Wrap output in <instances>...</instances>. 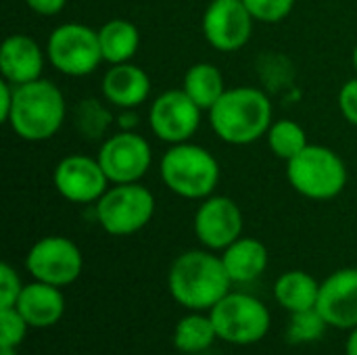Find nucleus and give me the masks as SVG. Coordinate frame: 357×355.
Listing matches in <instances>:
<instances>
[{"mask_svg":"<svg viewBox=\"0 0 357 355\" xmlns=\"http://www.w3.org/2000/svg\"><path fill=\"white\" fill-rule=\"evenodd\" d=\"M339 109L343 117L347 119V123L357 128V77L343 84L339 92Z\"/></svg>","mask_w":357,"mask_h":355,"instance_id":"nucleus-30","label":"nucleus"},{"mask_svg":"<svg viewBox=\"0 0 357 355\" xmlns=\"http://www.w3.org/2000/svg\"><path fill=\"white\" fill-rule=\"evenodd\" d=\"M56 192L71 203H96L109 188V178L98 159L86 155L63 157L52 174Z\"/></svg>","mask_w":357,"mask_h":355,"instance_id":"nucleus-14","label":"nucleus"},{"mask_svg":"<svg viewBox=\"0 0 357 355\" xmlns=\"http://www.w3.org/2000/svg\"><path fill=\"white\" fill-rule=\"evenodd\" d=\"M159 174L174 195L203 201L213 195L220 182V163L207 149L192 142H180L172 144L161 157Z\"/></svg>","mask_w":357,"mask_h":355,"instance_id":"nucleus-4","label":"nucleus"},{"mask_svg":"<svg viewBox=\"0 0 357 355\" xmlns=\"http://www.w3.org/2000/svg\"><path fill=\"white\" fill-rule=\"evenodd\" d=\"M201 107L182 90H167L159 94L149 111V123L153 134L167 142H188L201 126Z\"/></svg>","mask_w":357,"mask_h":355,"instance_id":"nucleus-11","label":"nucleus"},{"mask_svg":"<svg viewBox=\"0 0 357 355\" xmlns=\"http://www.w3.org/2000/svg\"><path fill=\"white\" fill-rule=\"evenodd\" d=\"M182 90L201 107V111H209L226 92L224 75L213 63H195L184 73Z\"/></svg>","mask_w":357,"mask_h":355,"instance_id":"nucleus-22","label":"nucleus"},{"mask_svg":"<svg viewBox=\"0 0 357 355\" xmlns=\"http://www.w3.org/2000/svg\"><path fill=\"white\" fill-rule=\"evenodd\" d=\"M289 184L305 199L331 201L347 186V165L339 153L322 144H307L287 161Z\"/></svg>","mask_w":357,"mask_h":355,"instance_id":"nucleus-5","label":"nucleus"},{"mask_svg":"<svg viewBox=\"0 0 357 355\" xmlns=\"http://www.w3.org/2000/svg\"><path fill=\"white\" fill-rule=\"evenodd\" d=\"M268 259H270L268 247L251 236H241L222 251L224 268L234 285L257 280L266 272Z\"/></svg>","mask_w":357,"mask_h":355,"instance_id":"nucleus-19","label":"nucleus"},{"mask_svg":"<svg viewBox=\"0 0 357 355\" xmlns=\"http://www.w3.org/2000/svg\"><path fill=\"white\" fill-rule=\"evenodd\" d=\"M21 291H23V285H21L17 270L4 262L0 266V308H15Z\"/></svg>","mask_w":357,"mask_h":355,"instance_id":"nucleus-29","label":"nucleus"},{"mask_svg":"<svg viewBox=\"0 0 357 355\" xmlns=\"http://www.w3.org/2000/svg\"><path fill=\"white\" fill-rule=\"evenodd\" d=\"M251 17L259 23H280L284 21L293 6L295 0H243Z\"/></svg>","mask_w":357,"mask_h":355,"instance_id":"nucleus-27","label":"nucleus"},{"mask_svg":"<svg viewBox=\"0 0 357 355\" xmlns=\"http://www.w3.org/2000/svg\"><path fill=\"white\" fill-rule=\"evenodd\" d=\"M318 293H320V282L303 270L284 272L274 282V297L278 305L291 314L316 308Z\"/></svg>","mask_w":357,"mask_h":355,"instance_id":"nucleus-20","label":"nucleus"},{"mask_svg":"<svg viewBox=\"0 0 357 355\" xmlns=\"http://www.w3.org/2000/svg\"><path fill=\"white\" fill-rule=\"evenodd\" d=\"M345 355H357V326L351 328L347 343H345Z\"/></svg>","mask_w":357,"mask_h":355,"instance_id":"nucleus-33","label":"nucleus"},{"mask_svg":"<svg viewBox=\"0 0 357 355\" xmlns=\"http://www.w3.org/2000/svg\"><path fill=\"white\" fill-rule=\"evenodd\" d=\"M266 136H268V144H270L272 153L282 161H291L310 144L305 130L293 119L272 121Z\"/></svg>","mask_w":357,"mask_h":355,"instance_id":"nucleus-24","label":"nucleus"},{"mask_svg":"<svg viewBox=\"0 0 357 355\" xmlns=\"http://www.w3.org/2000/svg\"><path fill=\"white\" fill-rule=\"evenodd\" d=\"M102 94L117 109L130 111L149 98L151 77L134 63L111 65V69L102 75Z\"/></svg>","mask_w":357,"mask_h":355,"instance_id":"nucleus-17","label":"nucleus"},{"mask_svg":"<svg viewBox=\"0 0 357 355\" xmlns=\"http://www.w3.org/2000/svg\"><path fill=\"white\" fill-rule=\"evenodd\" d=\"M102 59L111 65L130 63L140 46V31L128 19H109L98 29Z\"/></svg>","mask_w":357,"mask_h":355,"instance_id":"nucleus-21","label":"nucleus"},{"mask_svg":"<svg viewBox=\"0 0 357 355\" xmlns=\"http://www.w3.org/2000/svg\"><path fill=\"white\" fill-rule=\"evenodd\" d=\"M326 328H328V322L322 318V314L316 308L303 310V312H293L291 322H289V331H287V339L293 345L314 343V341L324 337Z\"/></svg>","mask_w":357,"mask_h":355,"instance_id":"nucleus-25","label":"nucleus"},{"mask_svg":"<svg viewBox=\"0 0 357 355\" xmlns=\"http://www.w3.org/2000/svg\"><path fill=\"white\" fill-rule=\"evenodd\" d=\"M44 69V52L40 44L25 36L13 33L0 46V73L2 80L13 86H21L42 77Z\"/></svg>","mask_w":357,"mask_h":355,"instance_id":"nucleus-16","label":"nucleus"},{"mask_svg":"<svg viewBox=\"0 0 357 355\" xmlns=\"http://www.w3.org/2000/svg\"><path fill=\"white\" fill-rule=\"evenodd\" d=\"M13 94H15V86L6 80L0 82V121L6 123L8 115H10V107H13Z\"/></svg>","mask_w":357,"mask_h":355,"instance_id":"nucleus-32","label":"nucleus"},{"mask_svg":"<svg viewBox=\"0 0 357 355\" xmlns=\"http://www.w3.org/2000/svg\"><path fill=\"white\" fill-rule=\"evenodd\" d=\"M155 216L153 192L138 184H115L96 201V220L111 236H130L140 232Z\"/></svg>","mask_w":357,"mask_h":355,"instance_id":"nucleus-6","label":"nucleus"},{"mask_svg":"<svg viewBox=\"0 0 357 355\" xmlns=\"http://www.w3.org/2000/svg\"><path fill=\"white\" fill-rule=\"evenodd\" d=\"M15 308L25 318L29 328H50L65 314V297L61 287L33 280L23 287Z\"/></svg>","mask_w":357,"mask_h":355,"instance_id":"nucleus-18","label":"nucleus"},{"mask_svg":"<svg viewBox=\"0 0 357 355\" xmlns=\"http://www.w3.org/2000/svg\"><path fill=\"white\" fill-rule=\"evenodd\" d=\"M29 324L17 308H0V347H19L27 335Z\"/></svg>","mask_w":357,"mask_h":355,"instance_id":"nucleus-26","label":"nucleus"},{"mask_svg":"<svg viewBox=\"0 0 357 355\" xmlns=\"http://www.w3.org/2000/svg\"><path fill=\"white\" fill-rule=\"evenodd\" d=\"M25 268L33 280L63 289L82 276L84 255L79 247L67 236H44L36 241L27 251Z\"/></svg>","mask_w":357,"mask_h":355,"instance_id":"nucleus-9","label":"nucleus"},{"mask_svg":"<svg viewBox=\"0 0 357 355\" xmlns=\"http://www.w3.org/2000/svg\"><path fill=\"white\" fill-rule=\"evenodd\" d=\"M354 67H356V71H357V44H356V48H354Z\"/></svg>","mask_w":357,"mask_h":355,"instance_id":"nucleus-35","label":"nucleus"},{"mask_svg":"<svg viewBox=\"0 0 357 355\" xmlns=\"http://www.w3.org/2000/svg\"><path fill=\"white\" fill-rule=\"evenodd\" d=\"M207 113L220 140L236 146L259 140L272 126V103L268 94L251 86L226 88Z\"/></svg>","mask_w":357,"mask_h":355,"instance_id":"nucleus-2","label":"nucleus"},{"mask_svg":"<svg viewBox=\"0 0 357 355\" xmlns=\"http://www.w3.org/2000/svg\"><path fill=\"white\" fill-rule=\"evenodd\" d=\"M209 316L218 339L232 345L259 343L270 333L272 324L268 308L257 297L247 293H228L209 310Z\"/></svg>","mask_w":357,"mask_h":355,"instance_id":"nucleus-7","label":"nucleus"},{"mask_svg":"<svg viewBox=\"0 0 357 355\" xmlns=\"http://www.w3.org/2000/svg\"><path fill=\"white\" fill-rule=\"evenodd\" d=\"M96 159L111 184H132L149 172L153 151L144 136L121 130L102 142Z\"/></svg>","mask_w":357,"mask_h":355,"instance_id":"nucleus-10","label":"nucleus"},{"mask_svg":"<svg viewBox=\"0 0 357 355\" xmlns=\"http://www.w3.org/2000/svg\"><path fill=\"white\" fill-rule=\"evenodd\" d=\"M67 103L59 86L40 77L15 86L10 115L6 126L27 142L50 140L65 121Z\"/></svg>","mask_w":357,"mask_h":355,"instance_id":"nucleus-3","label":"nucleus"},{"mask_svg":"<svg viewBox=\"0 0 357 355\" xmlns=\"http://www.w3.org/2000/svg\"><path fill=\"white\" fill-rule=\"evenodd\" d=\"M109 121H111V115L96 100H82L79 111H77V123L82 126L86 134H90V138L102 134Z\"/></svg>","mask_w":357,"mask_h":355,"instance_id":"nucleus-28","label":"nucleus"},{"mask_svg":"<svg viewBox=\"0 0 357 355\" xmlns=\"http://www.w3.org/2000/svg\"><path fill=\"white\" fill-rule=\"evenodd\" d=\"M255 19L243 0H211L203 15V36L220 52L241 50L253 33Z\"/></svg>","mask_w":357,"mask_h":355,"instance_id":"nucleus-13","label":"nucleus"},{"mask_svg":"<svg viewBox=\"0 0 357 355\" xmlns=\"http://www.w3.org/2000/svg\"><path fill=\"white\" fill-rule=\"evenodd\" d=\"M192 228L205 249L224 251L243 236V211L230 197L211 195L201 201Z\"/></svg>","mask_w":357,"mask_h":355,"instance_id":"nucleus-12","label":"nucleus"},{"mask_svg":"<svg viewBox=\"0 0 357 355\" xmlns=\"http://www.w3.org/2000/svg\"><path fill=\"white\" fill-rule=\"evenodd\" d=\"M0 355H17L15 347H0Z\"/></svg>","mask_w":357,"mask_h":355,"instance_id":"nucleus-34","label":"nucleus"},{"mask_svg":"<svg viewBox=\"0 0 357 355\" xmlns=\"http://www.w3.org/2000/svg\"><path fill=\"white\" fill-rule=\"evenodd\" d=\"M215 339L218 333L209 314L205 316L201 312H192L180 318V322L174 328V345L182 354H201L209 349L215 343Z\"/></svg>","mask_w":357,"mask_h":355,"instance_id":"nucleus-23","label":"nucleus"},{"mask_svg":"<svg viewBox=\"0 0 357 355\" xmlns=\"http://www.w3.org/2000/svg\"><path fill=\"white\" fill-rule=\"evenodd\" d=\"M232 285L222 257L209 249H192L178 255L167 274V289L174 301L190 312L211 310L230 293Z\"/></svg>","mask_w":357,"mask_h":355,"instance_id":"nucleus-1","label":"nucleus"},{"mask_svg":"<svg viewBox=\"0 0 357 355\" xmlns=\"http://www.w3.org/2000/svg\"><path fill=\"white\" fill-rule=\"evenodd\" d=\"M50 65L69 77H84L98 69L105 61L98 31L84 23H63L52 29L46 42Z\"/></svg>","mask_w":357,"mask_h":355,"instance_id":"nucleus-8","label":"nucleus"},{"mask_svg":"<svg viewBox=\"0 0 357 355\" xmlns=\"http://www.w3.org/2000/svg\"><path fill=\"white\" fill-rule=\"evenodd\" d=\"M25 4L29 10L42 17H52V15H59L67 6V0H25Z\"/></svg>","mask_w":357,"mask_h":355,"instance_id":"nucleus-31","label":"nucleus"},{"mask_svg":"<svg viewBox=\"0 0 357 355\" xmlns=\"http://www.w3.org/2000/svg\"><path fill=\"white\" fill-rule=\"evenodd\" d=\"M316 310L328 326L351 331L357 326V268H343L320 282Z\"/></svg>","mask_w":357,"mask_h":355,"instance_id":"nucleus-15","label":"nucleus"}]
</instances>
